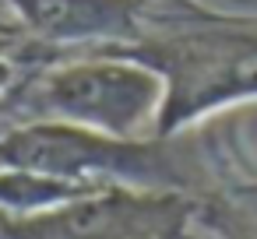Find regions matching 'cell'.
Instances as JSON below:
<instances>
[{
	"instance_id": "1",
	"label": "cell",
	"mask_w": 257,
	"mask_h": 239,
	"mask_svg": "<svg viewBox=\"0 0 257 239\" xmlns=\"http://www.w3.org/2000/svg\"><path fill=\"white\" fill-rule=\"evenodd\" d=\"M166 81L155 134H173L218 106L257 99V15L204 11L183 0L180 11H152L138 43L120 46Z\"/></svg>"
},
{
	"instance_id": "2",
	"label": "cell",
	"mask_w": 257,
	"mask_h": 239,
	"mask_svg": "<svg viewBox=\"0 0 257 239\" xmlns=\"http://www.w3.org/2000/svg\"><path fill=\"white\" fill-rule=\"evenodd\" d=\"M162 99L166 81L148 64L116 50L53 67L39 88V102L53 113V120L120 141H134V134L148 123L155 127Z\"/></svg>"
},
{
	"instance_id": "3",
	"label": "cell",
	"mask_w": 257,
	"mask_h": 239,
	"mask_svg": "<svg viewBox=\"0 0 257 239\" xmlns=\"http://www.w3.org/2000/svg\"><path fill=\"white\" fill-rule=\"evenodd\" d=\"M0 165L15 172H32L46 179H88L99 172L127 176V179H152L162 165L148 144L106 137L74 123H29L11 130L0 141Z\"/></svg>"
},
{
	"instance_id": "4",
	"label": "cell",
	"mask_w": 257,
	"mask_h": 239,
	"mask_svg": "<svg viewBox=\"0 0 257 239\" xmlns=\"http://www.w3.org/2000/svg\"><path fill=\"white\" fill-rule=\"evenodd\" d=\"M15 18L50 46L120 50L141 39L152 0H4Z\"/></svg>"
},
{
	"instance_id": "5",
	"label": "cell",
	"mask_w": 257,
	"mask_h": 239,
	"mask_svg": "<svg viewBox=\"0 0 257 239\" xmlns=\"http://www.w3.org/2000/svg\"><path fill=\"white\" fill-rule=\"evenodd\" d=\"M222 239H257V218L250 214H225V221L218 218Z\"/></svg>"
}]
</instances>
